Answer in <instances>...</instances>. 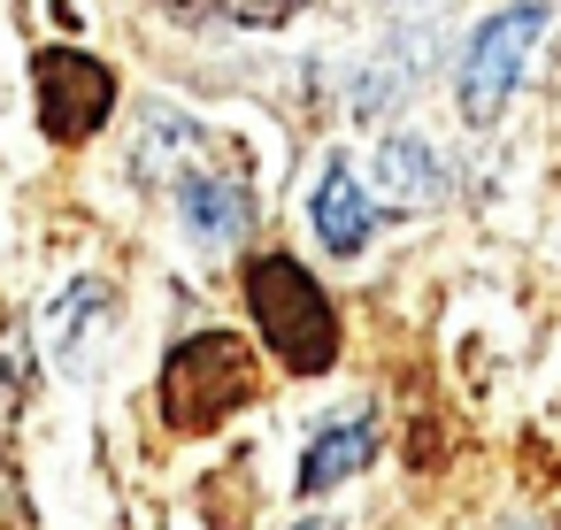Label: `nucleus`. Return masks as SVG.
I'll list each match as a JSON object with an SVG mask.
<instances>
[{"mask_svg": "<svg viewBox=\"0 0 561 530\" xmlns=\"http://www.w3.org/2000/svg\"><path fill=\"white\" fill-rule=\"evenodd\" d=\"M108 323H116L108 285H101V277H78V285L55 300V315H47V346H55V361H62L70 377H85V369H93V346H101Z\"/></svg>", "mask_w": 561, "mask_h": 530, "instance_id": "423d86ee", "label": "nucleus"}, {"mask_svg": "<svg viewBox=\"0 0 561 530\" xmlns=\"http://www.w3.org/2000/svg\"><path fill=\"white\" fill-rule=\"evenodd\" d=\"M247 308H254L270 354L293 377H323L339 361V308L293 254H254L247 262Z\"/></svg>", "mask_w": 561, "mask_h": 530, "instance_id": "f257e3e1", "label": "nucleus"}, {"mask_svg": "<svg viewBox=\"0 0 561 530\" xmlns=\"http://www.w3.org/2000/svg\"><path fill=\"white\" fill-rule=\"evenodd\" d=\"M369 453H377V423L369 415H339V423H323L316 438H308V453H300V492L308 499H323V492H339L346 476H362L369 469Z\"/></svg>", "mask_w": 561, "mask_h": 530, "instance_id": "0eeeda50", "label": "nucleus"}, {"mask_svg": "<svg viewBox=\"0 0 561 530\" xmlns=\"http://www.w3.org/2000/svg\"><path fill=\"white\" fill-rule=\"evenodd\" d=\"M300 9V0H178V16H193V24H285Z\"/></svg>", "mask_w": 561, "mask_h": 530, "instance_id": "9b49d317", "label": "nucleus"}, {"mask_svg": "<svg viewBox=\"0 0 561 530\" xmlns=\"http://www.w3.org/2000/svg\"><path fill=\"white\" fill-rule=\"evenodd\" d=\"M32 93H39V131L55 147H85L116 116V70L78 55V47H39L32 55Z\"/></svg>", "mask_w": 561, "mask_h": 530, "instance_id": "20e7f679", "label": "nucleus"}, {"mask_svg": "<svg viewBox=\"0 0 561 530\" xmlns=\"http://www.w3.org/2000/svg\"><path fill=\"white\" fill-rule=\"evenodd\" d=\"M254 400V354L231 338V331H201L185 346H170L162 361V423L178 438H201L216 430L224 415H239Z\"/></svg>", "mask_w": 561, "mask_h": 530, "instance_id": "f03ea898", "label": "nucleus"}, {"mask_svg": "<svg viewBox=\"0 0 561 530\" xmlns=\"http://www.w3.org/2000/svg\"><path fill=\"white\" fill-rule=\"evenodd\" d=\"M438 193H446V177H438V147H431L423 131L385 139V154H377V208L415 216V208H431Z\"/></svg>", "mask_w": 561, "mask_h": 530, "instance_id": "6e6552de", "label": "nucleus"}, {"mask_svg": "<svg viewBox=\"0 0 561 530\" xmlns=\"http://www.w3.org/2000/svg\"><path fill=\"white\" fill-rule=\"evenodd\" d=\"M178 216L193 223V239L224 246V239H239V231L254 223V200H247L239 177H224V170H193V177L178 185Z\"/></svg>", "mask_w": 561, "mask_h": 530, "instance_id": "1a4fd4ad", "label": "nucleus"}, {"mask_svg": "<svg viewBox=\"0 0 561 530\" xmlns=\"http://www.w3.org/2000/svg\"><path fill=\"white\" fill-rule=\"evenodd\" d=\"M300 530H323V522H300Z\"/></svg>", "mask_w": 561, "mask_h": 530, "instance_id": "f8f14e48", "label": "nucleus"}, {"mask_svg": "<svg viewBox=\"0 0 561 530\" xmlns=\"http://www.w3.org/2000/svg\"><path fill=\"white\" fill-rule=\"evenodd\" d=\"M538 39H546V9H538V0H515V9L477 24V39L461 55V78H454V101H461L469 124H492L507 108V93H515V78H523Z\"/></svg>", "mask_w": 561, "mask_h": 530, "instance_id": "7ed1b4c3", "label": "nucleus"}, {"mask_svg": "<svg viewBox=\"0 0 561 530\" xmlns=\"http://www.w3.org/2000/svg\"><path fill=\"white\" fill-rule=\"evenodd\" d=\"M24 392H32V338L24 323L0 331V476L16 469V423H24Z\"/></svg>", "mask_w": 561, "mask_h": 530, "instance_id": "9d476101", "label": "nucleus"}, {"mask_svg": "<svg viewBox=\"0 0 561 530\" xmlns=\"http://www.w3.org/2000/svg\"><path fill=\"white\" fill-rule=\"evenodd\" d=\"M308 216H316V231H323L331 254H362L369 231H377V200L362 193L354 162H323V177H316V193H308Z\"/></svg>", "mask_w": 561, "mask_h": 530, "instance_id": "39448f33", "label": "nucleus"}]
</instances>
